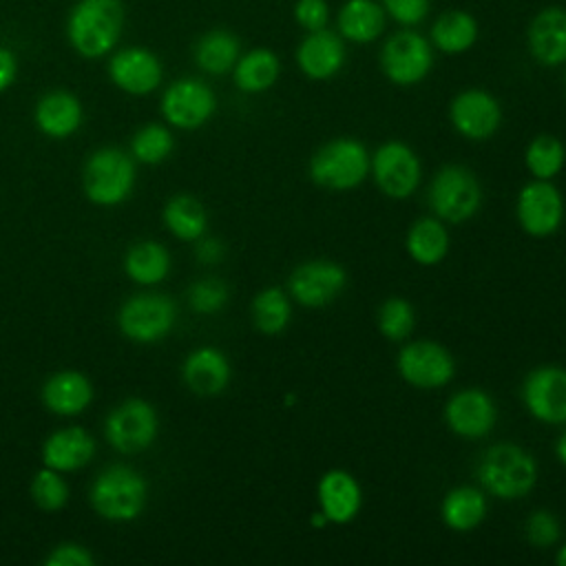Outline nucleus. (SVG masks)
Returning <instances> with one entry per match:
<instances>
[{
	"label": "nucleus",
	"mask_w": 566,
	"mask_h": 566,
	"mask_svg": "<svg viewBox=\"0 0 566 566\" xmlns=\"http://www.w3.org/2000/svg\"><path fill=\"white\" fill-rule=\"evenodd\" d=\"M124 29L122 0H77L66 20L71 46L88 60L106 55Z\"/></svg>",
	"instance_id": "obj_1"
},
{
	"label": "nucleus",
	"mask_w": 566,
	"mask_h": 566,
	"mask_svg": "<svg viewBox=\"0 0 566 566\" xmlns=\"http://www.w3.org/2000/svg\"><path fill=\"white\" fill-rule=\"evenodd\" d=\"M478 480L489 495L513 502L526 497L535 489L537 462L520 444L497 442L482 453L478 462Z\"/></svg>",
	"instance_id": "obj_2"
},
{
	"label": "nucleus",
	"mask_w": 566,
	"mask_h": 566,
	"mask_svg": "<svg viewBox=\"0 0 566 566\" xmlns=\"http://www.w3.org/2000/svg\"><path fill=\"white\" fill-rule=\"evenodd\" d=\"M369 159L365 144L356 137H336L325 142L307 164L310 179L334 192L358 188L369 175Z\"/></svg>",
	"instance_id": "obj_3"
},
{
	"label": "nucleus",
	"mask_w": 566,
	"mask_h": 566,
	"mask_svg": "<svg viewBox=\"0 0 566 566\" xmlns=\"http://www.w3.org/2000/svg\"><path fill=\"white\" fill-rule=\"evenodd\" d=\"M146 480L126 464L104 469L91 484L88 500L93 511L108 522H130L146 506Z\"/></svg>",
	"instance_id": "obj_4"
},
{
	"label": "nucleus",
	"mask_w": 566,
	"mask_h": 566,
	"mask_svg": "<svg viewBox=\"0 0 566 566\" xmlns=\"http://www.w3.org/2000/svg\"><path fill=\"white\" fill-rule=\"evenodd\" d=\"M431 212L447 223H464L482 206V186L473 170L460 164L442 166L427 190Z\"/></svg>",
	"instance_id": "obj_5"
},
{
	"label": "nucleus",
	"mask_w": 566,
	"mask_h": 566,
	"mask_svg": "<svg viewBox=\"0 0 566 566\" xmlns=\"http://www.w3.org/2000/svg\"><path fill=\"white\" fill-rule=\"evenodd\" d=\"M82 188L95 206H117L126 201L135 188V164L119 148L95 150L82 172Z\"/></svg>",
	"instance_id": "obj_6"
},
{
	"label": "nucleus",
	"mask_w": 566,
	"mask_h": 566,
	"mask_svg": "<svg viewBox=\"0 0 566 566\" xmlns=\"http://www.w3.org/2000/svg\"><path fill=\"white\" fill-rule=\"evenodd\" d=\"M177 321V307L170 296L144 292L135 294L119 307L117 325L119 332L142 345H150L170 334Z\"/></svg>",
	"instance_id": "obj_7"
},
{
	"label": "nucleus",
	"mask_w": 566,
	"mask_h": 566,
	"mask_svg": "<svg viewBox=\"0 0 566 566\" xmlns=\"http://www.w3.org/2000/svg\"><path fill=\"white\" fill-rule=\"evenodd\" d=\"M369 172L385 197L409 199L420 184L422 166L420 157L409 144L389 139L374 150L369 159Z\"/></svg>",
	"instance_id": "obj_8"
},
{
	"label": "nucleus",
	"mask_w": 566,
	"mask_h": 566,
	"mask_svg": "<svg viewBox=\"0 0 566 566\" xmlns=\"http://www.w3.org/2000/svg\"><path fill=\"white\" fill-rule=\"evenodd\" d=\"M433 66V49L427 38L411 29L394 33L380 49V69L396 86L422 82Z\"/></svg>",
	"instance_id": "obj_9"
},
{
	"label": "nucleus",
	"mask_w": 566,
	"mask_h": 566,
	"mask_svg": "<svg viewBox=\"0 0 566 566\" xmlns=\"http://www.w3.org/2000/svg\"><path fill=\"white\" fill-rule=\"evenodd\" d=\"M347 287V272L332 259L298 263L287 276V294L303 307L318 310L332 305Z\"/></svg>",
	"instance_id": "obj_10"
},
{
	"label": "nucleus",
	"mask_w": 566,
	"mask_h": 566,
	"mask_svg": "<svg viewBox=\"0 0 566 566\" xmlns=\"http://www.w3.org/2000/svg\"><path fill=\"white\" fill-rule=\"evenodd\" d=\"M159 431L157 411L148 400L128 398L119 402L104 422V436L119 453H139L148 449Z\"/></svg>",
	"instance_id": "obj_11"
},
{
	"label": "nucleus",
	"mask_w": 566,
	"mask_h": 566,
	"mask_svg": "<svg viewBox=\"0 0 566 566\" xmlns=\"http://www.w3.org/2000/svg\"><path fill=\"white\" fill-rule=\"evenodd\" d=\"M400 378L416 389H438L455 374L453 354L436 340H411L396 356Z\"/></svg>",
	"instance_id": "obj_12"
},
{
	"label": "nucleus",
	"mask_w": 566,
	"mask_h": 566,
	"mask_svg": "<svg viewBox=\"0 0 566 566\" xmlns=\"http://www.w3.org/2000/svg\"><path fill=\"white\" fill-rule=\"evenodd\" d=\"M564 197L551 179H533L520 188L515 201V217L520 228L535 237L546 239L562 228Z\"/></svg>",
	"instance_id": "obj_13"
},
{
	"label": "nucleus",
	"mask_w": 566,
	"mask_h": 566,
	"mask_svg": "<svg viewBox=\"0 0 566 566\" xmlns=\"http://www.w3.org/2000/svg\"><path fill=\"white\" fill-rule=\"evenodd\" d=\"M217 108L212 88L195 77L172 82L161 95V115L168 124L181 130L201 128Z\"/></svg>",
	"instance_id": "obj_14"
},
{
	"label": "nucleus",
	"mask_w": 566,
	"mask_h": 566,
	"mask_svg": "<svg viewBox=\"0 0 566 566\" xmlns=\"http://www.w3.org/2000/svg\"><path fill=\"white\" fill-rule=\"evenodd\" d=\"M522 400L526 411L546 424L566 422V369L542 365L526 374L522 382Z\"/></svg>",
	"instance_id": "obj_15"
},
{
	"label": "nucleus",
	"mask_w": 566,
	"mask_h": 566,
	"mask_svg": "<svg viewBox=\"0 0 566 566\" xmlns=\"http://www.w3.org/2000/svg\"><path fill=\"white\" fill-rule=\"evenodd\" d=\"M449 122L464 139L482 142L497 133L502 124V106L489 91L467 88L451 99Z\"/></svg>",
	"instance_id": "obj_16"
},
{
	"label": "nucleus",
	"mask_w": 566,
	"mask_h": 566,
	"mask_svg": "<svg viewBox=\"0 0 566 566\" xmlns=\"http://www.w3.org/2000/svg\"><path fill=\"white\" fill-rule=\"evenodd\" d=\"M497 420L495 400L480 387H467L455 391L444 405V424L451 433L478 440L493 431Z\"/></svg>",
	"instance_id": "obj_17"
},
{
	"label": "nucleus",
	"mask_w": 566,
	"mask_h": 566,
	"mask_svg": "<svg viewBox=\"0 0 566 566\" xmlns=\"http://www.w3.org/2000/svg\"><path fill=\"white\" fill-rule=\"evenodd\" d=\"M161 62L144 46H126L108 62L111 82L130 95H148L161 84Z\"/></svg>",
	"instance_id": "obj_18"
},
{
	"label": "nucleus",
	"mask_w": 566,
	"mask_h": 566,
	"mask_svg": "<svg viewBox=\"0 0 566 566\" xmlns=\"http://www.w3.org/2000/svg\"><path fill=\"white\" fill-rule=\"evenodd\" d=\"M316 495L318 511H323L329 524H349L363 509V489L345 469L325 471L318 480Z\"/></svg>",
	"instance_id": "obj_19"
},
{
	"label": "nucleus",
	"mask_w": 566,
	"mask_h": 566,
	"mask_svg": "<svg viewBox=\"0 0 566 566\" xmlns=\"http://www.w3.org/2000/svg\"><path fill=\"white\" fill-rule=\"evenodd\" d=\"M181 378L186 387L197 396H219L226 391L232 378L230 360L221 349L212 345L197 347L186 356L181 365Z\"/></svg>",
	"instance_id": "obj_20"
},
{
	"label": "nucleus",
	"mask_w": 566,
	"mask_h": 566,
	"mask_svg": "<svg viewBox=\"0 0 566 566\" xmlns=\"http://www.w3.org/2000/svg\"><path fill=\"white\" fill-rule=\"evenodd\" d=\"M296 64L301 73L310 80H329L334 77L345 64V42L338 33L325 29L310 31L298 49H296Z\"/></svg>",
	"instance_id": "obj_21"
},
{
	"label": "nucleus",
	"mask_w": 566,
	"mask_h": 566,
	"mask_svg": "<svg viewBox=\"0 0 566 566\" xmlns=\"http://www.w3.org/2000/svg\"><path fill=\"white\" fill-rule=\"evenodd\" d=\"M528 51L544 66L566 62V9L546 7L528 27Z\"/></svg>",
	"instance_id": "obj_22"
},
{
	"label": "nucleus",
	"mask_w": 566,
	"mask_h": 566,
	"mask_svg": "<svg viewBox=\"0 0 566 566\" xmlns=\"http://www.w3.org/2000/svg\"><path fill=\"white\" fill-rule=\"evenodd\" d=\"M95 455V440L82 427H62L42 444V464L60 473L86 467Z\"/></svg>",
	"instance_id": "obj_23"
},
{
	"label": "nucleus",
	"mask_w": 566,
	"mask_h": 566,
	"mask_svg": "<svg viewBox=\"0 0 566 566\" xmlns=\"http://www.w3.org/2000/svg\"><path fill=\"white\" fill-rule=\"evenodd\" d=\"M93 400L91 380L75 369L55 371L42 385V402L55 416H77Z\"/></svg>",
	"instance_id": "obj_24"
},
{
	"label": "nucleus",
	"mask_w": 566,
	"mask_h": 566,
	"mask_svg": "<svg viewBox=\"0 0 566 566\" xmlns=\"http://www.w3.org/2000/svg\"><path fill=\"white\" fill-rule=\"evenodd\" d=\"M82 104L69 91H49L44 93L33 111L35 126L53 139H64L73 135L82 124Z\"/></svg>",
	"instance_id": "obj_25"
},
{
	"label": "nucleus",
	"mask_w": 566,
	"mask_h": 566,
	"mask_svg": "<svg viewBox=\"0 0 566 566\" xmlns=\"http://www.w3.org/2000/svg\"><path fill=\"white\" fill-rule=\"evenodd\" d=\"M489 511L486 491L478 486H453L444 493L440 504V517L453 533H469L478 528Z\"/></svg>",
	"instance_id": "obj_26"
},
{
	"label": "nucleus",
	"mask_w": 566,
	"mask_h": 566,
	"mask_svg": "<svg viewBox=\"0 0 566 566\" xmlns=\"http://www.w3.org/2000/svg\"><path fill=\"white\" fill-rule=\"evenodd\" d=\"M449 230L436 214L413 221L407 230L405 248L418 265H438L449 254Z\"/></svg>",
	"instance_id": "obj_27"
},
{
	"label": "nucleus",
	"mask_w": 566,
	"mask_h": 566,
	"mask_svg": "<svg viewBox=\"0 0 566 566\" xmlns=\"http://www.w3.org/2000/svg\"><path fill=\"white\" fill-rule=\"evenodd\" d=\"M385 29V9L374 0H347L338 11V35L347 42H374Z\"/></svg>",
	"instance_id": "obj_28"
},
{
	"label": "nucleus",
	"mask_w": 566,
	"mask_h": 566,
	"mask_svg": "<svg viewBox=\"0 0 566 566\" xmlns=\"http://www.w3.org/2000/svg\"><path fill=\"white\" fill-rule=\"evenodd\" d=\"M281 75L279 55L270 49H252L239 55L232 77L239 91L243 93H263L274 86Z\"/></svg>",
	"instance_id": "obj_29"
},
{
	"label": "nucleus",
	"mask_w": 566,
	"mask_h": 566,
	"mask_svg": "<svg viewBox=\"0 0 566 566\" xmlns=\"http://www.w3.org/2000/svg\"><path fill=\"white\" fill-rule=\"evenodd\" d=\"M478 40V22L471 13L451 9L436 18L431 27V44L433 49L458 55L469 51Z\"/></svg>",
	"instance_id": "obj_30"
},
{
	"label": "nucleus",
	"mask_w": 566,
	"mask_h": 566,
	"mask_svg": "<svg viewBox=\"0 0 566 566\" xmlns=\"http://www.w3.org/2000/svg\"><path fill=\"white\" fill-rule=\"evenodd\" d=\"M241 55L239 38L226 29H212L203 33L195 44V62L210 75H223L234 69Z\"/></svg>",
	"instance_id": "obj_31"
},
{
	"label": "nucleus",
	"mask_w": 566,
	"mask_h": 566,
	"mask_svg": "<svg viewBox=\"0 0 566 566\" xmlns=\"http://www.w3.org/2000/svg\"><path fill=\"white\" fill-rule=\"evenodd\" d=\"M124 272L139 285H155L170 272V254L157 241H137L126 250Z\"/></svg>",
	"instance_id": "obj_32"
},
{
	"label": "nucleus",
	"mask_w": 566,
	"mask_h": 566,
	"mask_svg": "<svg viewBox=\"0 0 566 566\" xmlns=\"http://www.w3.org/2000/svg\"><path fill=\"white\" fill-rule=\"evenodd\" d=\"M164 223L177 239L197 241L208 228V212L197 197L179 192L164 206Z\"/></svg>",
	"instance_id": "obj_33"
},
{
	"label": "nucleus",
	"mask_w": 566,
	"mask_h": 566,
	"mask_svg": "<svg viewBox=\"0 0 566 566\" xmlns=\"http://www.w3.org/2000/svg\"><path fill=\"white\" fill-rule=\"evenodd\" d=\"M254 327L265 336H279L292 321V298L285 290L270 285L254 294L250 305Z\"/></svg>",
	"instance_id": "obj_34"
},
{
	"label": "nucleus",
	"mask_w": 566,
	"mask_h": 566,
	"mask_svg": "<svg viewBox=\"0 0 566 566\" xmlns=\"http://www.w3.org/2000/svg\"><path fill=\"white\" fill-rule=\"evenodd\" d=\"M524 164L533 179H553L566 164V148L555 135H535L524 150Z\"/></svg>",
	"instance_id": "obj_35"
},
{
	"label": "nucleus",
	"mask_w": 566,
	"mask_h": 566,
	"mask_svg": "<svg viewBox=\"0 0 566 566\" xmlns=\"http://www.w3.org/2000/svg\"><path fill=\"white\" fill-rule=\"evenodd\" d=\"M376 323H378L380 334L387 340L400 343V340H407L411 336V332L416 329V310L407 298L389 296L378 307Z\"/></svg>",
	"instance_id": "obj_36"
},
{
	"label": "nucleus",
	"mask_w": 566,
	"mask_h": 566,
	"mask_svg": "<svg viewBox=\"0 0 566 566\" xmlns=\"http://www.w3.org/2000/svg\"><path fill=\"white\" fill-rule=\"evenodd\" d=\"M172 148H175L172 133L161 124H146L130 139L133 157L139 164H148V166H155L168 159Z\"/></svg>",
	"instance_id": "obj_37"
},
{
	"label": "nucleus",
	"mask_w": 566,
	"mask_h": 566,
	"mask_svg": "<svg viewBox=\"0 0 566 566\" xmlns=\"http://www.w3.org/2000/svg\"><path fill=\"white\" fill-rule=\"evenodd\" d=\"M31 497L42 511L55 513L69 502V484L60 471L42 467L31 480Z\"/></svg>",
	"instance_id": "obj_38"
},
{
	"label": "nucleus",
	"mask_w": 566,
	"mask_h": 566,
	"mask_svg": "<svg viewBox=\"0 0 566 566\" xmlns=\"http://www.w3.org/2000/svg\"><path fill=\"white\" fill-rule=\"evenodd\" d=\"M230 296L228 285L221 279H199L188 290V305L197 314H214L226 307Z\"/></svg>",
	"instance_id": "obj_39"
},
{
	"label": "nucleus",
	"mask_w": 566,
	"mask_h": 566,
	"mask_svg": "<svg viewBox=\"0 0 566 566\" xmlns=\"http://www.w3.org/2000/svg\"><path fill=\"white\" fill-rule=\"evenodd\" d=\"M524 533L528 544H533L535 548H551L562 537V524L551 511L537 509L528 515L524 524Z\"/></svg>",
	"instance_id": "obj_40"
},
{
	"label": "nucleus",
	"mask_w": 566,
	"mask_h": 566,
	"mask_svg": "<svg viewBox=\"0 0 566 566\" xmlns=\"http://www.w3.org/2000/svg\"><path fill=\"white\" fill-rule=\"evenodd\" d=\"M93 553L77 542H62L53 546L44 559V566H93Z\"/></svg>",
	"instance_id": "obj_41"
},
{
	"label": "nucleus",
	"mask_w": 566,
	"mask_h": 566,
	"mask_svg": "<svg viewBox=\"0 0 566 566\" xmlns=\"http://www.w3.org/2000/svg\"><path fill=\"white\" fill-rule=\"evenodd\" d=\"M385 13H389L398 24L413 27L422 22L429 13V0H380Z\"/></svg>",
	"instance_id": "obj_42"
},
{
	"label": "nucleus",
	"mask_w": 566,
	"mask_h": 566,
	"mask_svg": "<svg viewBox=\"0 0 566 566\" xmlns=\"http://www.w3.org/2000/svg\"><path fill=\"white\" fill-rule=\"evenodd\" d=\"M294 18L307 33L318 31L327 27L329 7L325 0H298L294 4Z\"/></svg>",
	"instance_id": "obj_43"
},
{
	"label": "nucleus",
	"mask_w": 566,
	"mask_h": 566,
	"mask_svg": "<svg viewBox=\"0 0 566 566\" xmlns=\"http://www.w3.org/2000/svg\"><path fill=\"white\" fill-rule=\"evenodd\" d=\"M226 254V248L219 239L214 237H206V239H197V248H195V256L199 263H206V265H214L223 259Z\"/></svg>",
	"instance_id": "obj_44"
},
{
	"label": "nucleus",
	"mask_w": 566,
	"mask_h": 566,
	"mask_svg": "<svg viewBox=\"0 0 566 566\" xmlns=\"http://www.w3.org/2000/svg\"><path fill=\"white\" fill-rule=\"evenodd\" d=\"M18 77L15 53L7 46H0V93H4Z\"/></svg>",
	"instance_id": "obj_45"
},
{
	"label": "nucleus",
	"mask_w": 566,
	"mask_h": 566,
	"mask_svg": "<svg viewBox=\"0 0 566 566\" xmlns=\"http://www.w3.org/2000/svg\"><path fill=\"white\" fill-rule=\"evenodd\" d=\"M555 453H557V460L566 467V429L559 433V438L555 442Z\"/></svg>",
	"instance_id": "obj_46"
},
{
	"label": "nucleus",
	"mask_w": 566,
	"mask_h": 566,
	"mask_svg": "<svg viewBox=\"0 0 566 566\" xmlns=\"http://www.w3.org/2000/svg\"><path fill=\"white\" fill-rule=\"evenodd\" d=\"M310 524H312L314 528H325L329 522H327V517L323 515V511H314V513L310 515Z\"/></svg>",
	"instance_id": "obj_47"
},
{
	"label": "nucleus",
	"mask_w": 566,
	"mask_h": 566,
	"mask_svg": "<svg viewBox=\"0 0 566 566\" xmlns=\"http://www.w3.org/2000/svg\"><path fill=\"white\" fill-rule=\"evenodd\" d=\"M555 562H557L559 566H566V544L559 546V551H557V555H555Z\"/></svg>",
	"instance_id": "obj_48"
}]
</instances>
